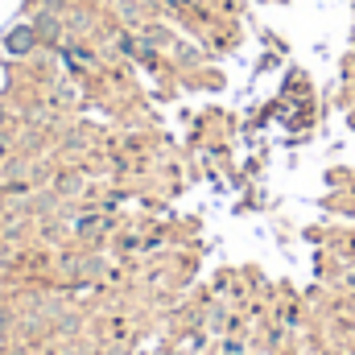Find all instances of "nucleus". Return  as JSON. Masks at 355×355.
Listing matches in <instances>:
<instances>
[{"label": "nucleus", "mask_w": 355, "mask_h": 355, "mask_svg": "<svg viewBox=\"0 0 355 355\" xmlns=\"http://www.w3.org/2000/svg\"><path fill=\"white\" fill-rule=\"evenodd\" d=\"M33 33L54 42V37H62V25H58V17H54V12H37V17H33Z\"/></svg>", "instance_id": "1"}, {"label": "nucleus", "mask_w": 355, "mask_h": 355, "mask_svg": "<svg viewBox=\"0 0 355 355\" xmlns=\"http://www.w3.org/2000/svg\"><path fill=\"white\" fill-rule=\"evenodd\" d=\"M58 207V190H42L33 202H29V211H37V215H46V211H54Z\"/></svg>", "instance_id": "2"}, {"label": "nucleus", "mask_w": 355, "mask_h": 355, "mask_svg": "<svg viewBox=\"0 0 355 355\" xmlns=\"http://www.w3.org/2000/svg\"><path fill=\"white\" fill-rule=\"evenodd\" d=\"M54 327H58L62 335H79V327H83V322H79L75 314H58V322H54Z\"/></svg>", "instance_id": "3"}, {"label": "nucleus", "mask_w": 355, "mask_h": 355, "mask_svg": "<svg viewBox=\"0 0 355 355\" xmlns=\"http://www.w3.org/2000/svg\"><path fill=\"white\" fill-rule=\"evenodd\" d=\"M0 355H29V347H4Z\"/></svg>", "instance_id": "4"}]
</instances>
